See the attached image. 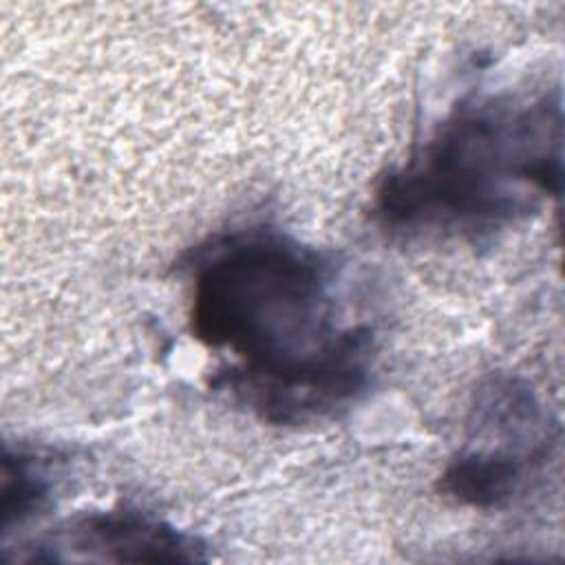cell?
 <instances>
[{"label": "cell", "mask_w": 565, "mask_h": 565, "mask_svg": "<svg viewBox=\"0 0 565 565\" xmlns=\"http://www.w3.org/2000/svg\"><path fill=\"white\" fill-rule=\"evenodd\" d=\"M561 102L461 106L382 179L377 218L397 232H479L512 223L561 192Z\"/></svg>", "instance_id": "cell-2"}, {"label": "cell", "mask_w": 565, "mask_h": 565, "mask_svg": "<svg viewBox=\"0 0 565 565\" xmlns=\"http://www.w3.org/2000/svg\"><path fill=\"white\" fill-rule=\"evenodd\" d=\"M333 282L318 249L280 232H234L205 247L190 327L203 347L230 355L212 386L271 424L349 406L371 380L373 333L340 322Z\"/></svg>", "instance_id": "cell-1"}, {"label": "cell", "mask_w": 565, "mask_h": 565, "mask_svg": "<svg viewBox=\"0 0 565 565\" xmlns=\"http://www.w3.org/2000/svg\"><path fill=\"white\" fill-rule=\"evenodd\" d=\"M49 494V479L38 457L26 452H4L2 468V530L31 516Z\"/></svg>", "instance_id": "cell-5"}, {"label": "cell", "mask_w": 565, "mask_h": 565, "mask_svg": "<svg viewBox=\"0 0 565 565\" xmlns=\"http://www.w3.org/2000/svg\"><path fill=\"white\" fill-rule=\"evenodd\" d=\"M53 547L102 561L192 563L205 558L196 539L137 510L88 512L75 519Z\"/></svg>", "instance_id": "cell-3"}, {"label": "cell", "mask_w": 565, "mask_h": 565, "mask_svg": "<svg viewBox=\"0 0 565 565\" xmlns=\"http://www.w3.org/2000/svg\"><path fill=\"white\" fill-rule=\"evenodd\" d=\"M552 450L492 439V446L463 448L441 475V492L461 505L501 508L521 492Z\"/></svg>", "instance_id": "cell-4"}]
</instances>
